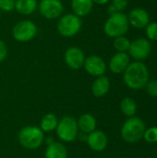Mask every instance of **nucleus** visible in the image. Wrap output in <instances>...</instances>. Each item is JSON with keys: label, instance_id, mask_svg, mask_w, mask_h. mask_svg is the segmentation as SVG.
I'll list each match as a JSON object with an SVG mask.
<instances>
[{"label": "nucleus", "instance_id": "nucleus-1", "mask_svg": "<svg viewBox=\"0 0 157 158\" xmlns=\"http://www.w3.org/2000/svg\"><path fill=\"white\" fill-rule=\"evenodd\" d=\"M123 81L130 89L141 90L149 81V70L142 61L131 62L123 72Z\"/></svg>", "mask_w": 157, "mask_h": 158}, {"label": "nucleus", "instance_id": "nucleus-2", "mask_svg": "<svg viewBox=\"0 0 157 158\" xmlns=\"http://www.w3.org/2000/svg\"><path fill=\"white\" fill-rule=\"evenodd\" d=\"M19 144L28 150H36L44 143V133L38 126H25L19 131Z\"/></svg>", "mask_w": 157, "mask_h": 158}, {"label": "nucleus", "instance_id": "nucleus-3", "mask_svg": "<svg viewBox=\"0 0 157 158\" xmlns=\"http://www.w3.org/2000/svg\"><path fill=\"white\" fill-rule=\"evenodd\" d=\"M130 28L128 16L123 12H117L110 15L104 24V31L110 38L124 36Z\"/></svg>", "mask_w": 157, "mask_h": 158}, {"label": "nucleus", "instance_id": "nucleus-4", "mask_svg": "<svg viewBox=\"0 0 157 158\" xmlns=\"http://www.w3.org/2000/svg\"><path fill=\"white\" fill-rule=\"evenodd\" d=\"M144 122L137 117L129 118L121 127L120 134L122 139L128 143H136L143 138L145 131Z\"/></svg>", "mask_w": 157, "mask_h": 158}, {"label": "nucleus", "instance_id": "nucleus-5", "mask_svg": "<svg viewBox=\"0 0 157 158\" xmlns=\"http://www.w3.org/2000/svg\"><path fill=\"white\" fill-rule=\"evenodd\" d=\"M82 21L81 18L74 13H68L62 15L56 24L58 33L65 38H71L76 36L81 30Z\"/></svg>", "mask_w": 157, "mask_h": 158}, {"label": "nucleus", "instance_id": "nucleus-6", "mask_svg": "<svg viewBox=\"0 0 157 158\" xmlns=\"http://www.w3.org/2000/svg\"><path fill=\"white\" fill-rule=\"evenodd\" d=\"M77 119L72 116H64L58 120L56 133L57 138L63 143L74 142L79 134Z\"/></svg>", "mask_w": 157, "mask_h": 158}, {"label": "nucleus", "instance_id": "nucleus-7", "mask_svg": "<svg viewBox=\"0 0 157 158\" xmlns=\"http://www.w3.org/2000/svg\"><path fill=\"white\" fill-rule=\"evenodd\" d=\"M38 32L37 25L30 20L23 19L18 21L12 28V37L19 43H27L35 38Z\"/></svg>", "mask_w": 157, "mask_h": 158}, {"label": "nucleus", "instance_id": "nucleus-8", "mask_svg": "<svg viewBox=\"0 0 157 158\" xmlns=\"http://www.w3.org/2000/svg\"><path fill=\"white\" fill-rule=\"evenodd\" d=\"M129 56L135 61H142L146 59L152 52V44L145 38H138L130 42L129 48Z\"/></svg>", "mask_w": 157, "mask_h": 158}, {"label": "nucleus", "instance_id": "nucleus-9", "mask_svg": "<svg viewBox=\"0 0 157 158\" xmlns=\"http://www.w3.org/2000/svg\"><path fill=\"white\" fill-rule=\"evenodd\" d=\"M40 14L47 19H59L64 12V5L60 0H41L38 3Z\"/></svg>", "mask_w": 157, "mask_h": 158}, {"label": "nucleus", "instance_id": "nucleus-10", "mask_svg": "<svg viewBox=\"0 0 157 158\" xmlns=\"http://www.w3.org/2000/svg\"><path fill=\"white\" fill-rule=\"evenodd\" d=\"M85 58L86 56L84 52L78 46L68 47L64 54V61L66 65L73 70H79L83 68Z\"/></svg>", "mask_w": 157, "mask_h": 158}, {"label": "nucleus", "instance_id": "nucleus-11", "mask_svg": "<svg viewBox=\"0 0 157 158\" xmlns=\"http://www.w3.org/2000/svg\"><path fill=\"white\" fill-rule=\"evenodd\" d=\"M83 68L89 75L97 78L105 75L107 66L105 61L101 56L97 55H92L85 58Z\"/></svg>", "mask_w": 157, "mask_h": 158}, {"label": "nucleus", "instance_id": "nucleus-12", "mask_svg": "<svg viewBox=\"0 0 157 158\" xmlns=\"http://www.w3.org/2000/svg\"><path fill=\"white\" fill-rule=\"evenodd\" d=\"M86 143L91 150L100 153L105 150L108 145V138L106 134L99 130H95L93 132L89 133L87 136Z\"/></svg>", "mask_w": 157, "mask_h": 158}, {"label": "nucleus", "instance_id": "nucleus-13", "mask_svg": "<svg viewBox=\"0 0 157 158\" xmlns=\"http://www.w3.org/2000/svg\"><path fill=\"white\" fill-rule=\"evenodd\" d=\"M128 16L129 23L136 29H143L150 22V16L148 12L140 7L133 8L130 11Z\"/></svg>", "mask_w": 157, "mask_h": 158}, {"label": "nucleus", "instance_id": "nucleus-14", "mask_svg": "<svg viewBox=\"0 0 157 158\" xmlns=\"http://www.w3.org/2000/svg\"><path fill=\"white\" fill-rule=\"evenodd\" d=\"M130 63V57L128 53L118 52L109 60V69L114 74L123 73Z\"/></svg>", "mask_w": 157, "mask_h": 158}, {"label": "nucleus", "instance_id": "nucleus-15", "mask_svg": "<svg viewBox=\"0 0 157 158\" xmlns=\"http://www.w3.org/2000/svg\"><path fill=\"white\" fill-rule=\"evenodd\" d=\"M110 85V80L107 76L103 75L97 77L92 84V93L95 97H103L109 92Z\"/></svg>", "mask_w": 157, "mask_h": 158}, {"label": "nucleus", "instance_id": "nucleus-16", "mask_svg": "<svg viewBox=\"0 0 157 158\" xmlns=\"http://www.w3.org/2000/svg\"><path fill=\"white\" fill-rule=\"evenodd\" d=\"M77 123H78L79 131L85 134H89L93 132V131L96 130L97 127L96 118L89 113H84L81 116H80V118L77 119Z\"/></svg>", "mask_w": 157, "mask_h": 158}, {"label": "nucleus", "instance_id": "nucleus-17", "mask_svg": "<svg viewBox=\"0 0 157 158\" xmlns=\"http://www.w3.org/2000/svg\"><path fill=\"white\" fill-rule=\"evenodd\" d=\"M93 0H71V8L75 15L80 18L88 16L93 7Z\"/></svg>", "mask_w": 157, "mask_h": 158}, {"label": "nucleus", "instance_id": "nucleus-18", "mask_svg": "<svg viewBox=\"0 0 157 158\" xmlns=\"http://www.w3.org/2000/svg\"><path fill=\"white\" fill-rule=\"evenodd\" d=\"M44 158H68L67 147L60 142H53L47 144Z\"/></svg>", "mask_w": 157, "mask_h": 158}, {"label": "nucleus", "instance_id": "nucleus-19", "mask_svg": "<svg viewBox=\"0 0 157 158\" xmlns=\"http://www.w3.org/2000/svg\"><path fill=\"white\" fill-rule=\"evenodd\" d=\"M38 8L37 0H16L15 9L23 16H30Z\"/></svg>", "mask_w": 157, "mask_h": 158}, {"label": "nucleus", "instance_id": "nucleus-20", "mask_svg": "<svg viewBox=\"0 0 157 158\" xmlns=\"http://www.w3.org/2000/svg\"><path fill=\"white\" fill-rule=\"evenodd\" d=\"M58 120L59 119L55 114L47 113L42 118L39 127L43 131V133H49L56 131L58 124Z\"/></svg>", "mask_w": 157, "mask_h": 158}, {"label": "nucleus", "instance_id": "nucleus-21", "mask_svg": "<svg viewBox=\"0 0 157 158\" xmlns=\"http://www.w3.org/2000/svg\"><path fill=\"white\" fill-rule=\"evenodd\" d=\"M120 110L128 118L134 117L137 112V104L131 97H125L120 102Z\"/></svg>", "mask_w": 157, "mask_h": 158}, {"label": "nucleus", "instance_id": "nucleus-22", "mask_svg": "<svg viewBox=\"0 0 157 158\" xmlns=\"http://www.w3.org/2000/svg\"><path fill=\"white\" fill-rule=\"evenodd\" d=\"M114 48L118 52H122V53H127L129 51L130 45V41L124 35V36H119L114 39L113 42Z\"/></svg>", "mask_w": 157, "mask_h": 158}, {"label": "nucleus", "instance_id": "nucleus-23", "mask_svg": "<svg viewBox=\"0 0 157 158\" xmlns=\"http://www.w3.org/2000/svg\"><path fill=\"white\" fill-rule=\"evenodd\" d=\"M143 139L149 143H157V127H151L145 130Z\"/></svg>", "mask_w": 157, "mask_h": 158}, {"label": "nucleus", "instance_id": "nucleus-24", "mask_svg": "<svg viewBox=\"0 0 157 158\" xmlns=\"http://www.w3.org/2000/svg\"><path fill=\"white\" fill-rule=\"evenodd\" d=\"M146 28V35L152 41H157V22H149Z\"/></svg>", "mask_w": 157, "mask_h": 158}, {"label": "nucleus", "instance_id": "nucleus-25", "mask_svg": "<svg viewBox=\"0 0 157 158\" xmlns=\"http://www.w3.org/2000/svg\"><path fill=\"white\" fill-rule=\"evenodd\" d=\"M16 0H0V11L11 12L15 10Z\"/></svg>", "mask_w": 157, "mask_h": 158}, {"label": "nucleus", "instance_id": "nucleus-26", "mask_svg": "<svg viewBox=\"0 0 157 158\" xmlns=\"http://www.w3.org/2000/svg\"><path fill=\"white\" fill-rule=\"evenodd\" d=\"M146 91L152 97H157V80L149 81L146 84Z\"/></svg>", "mask_w": 157, "mask_h": 158}, {"label": "nucleus", "instance_id": "nucleus-27", "mask_svg": "<svg viewBox=\"0 0 157 158\" xmlns=\"http://www.w3.org/2000/svg\"><path fill=\"white\" fill-rule=\"evenodd\" d=\"M112 3L111 5L118 11V12H122V10H124L127 6H128V0H111Z\"/></svg>", "mask_w": 157, "mask_h": 158}, {"label": "nucleus", "instance_id": "nucleus-28", "mask_svg": "<svg viewBox=\"0 0 157 158\" xmlns=\"http://www.w3.org/2000/svg\"><path fill=\"white\" fill-rule=\"evenodd\" d=\"M8 55V48L6 44V43L2 40H0V63L3 62Z\"/></svg>", "mask_w": 157, "mask_h": 158}, {"label": "nucleus", "instance_id": "nucleus-29", "mask_svg": "<svg viewBox=\"0 0 157 158\" xmlns=\"http://www.w3.org/2000/svg\"><path fill=\"white\" fill-rule=\"evenodd\" d=\"M107 12H108V14H109V16L110 15H113V14H115V13H117V12H118L111 4L108 6V7H107Z\"/></svg>", "mask_w": 157, "mask_h": 158}, {"label": "nucleus", "instance_id": "nucleus-30", "mask_svg": "<svg viewBox=\"0 0 157 158\" xmlns=\"http://www.w3.org/2000/svg\"><path fill=\"white\" fill-rule=\"evenodd\" d=\"M93 3L94 4H97V5H100V6H102V5H105V4H107L108 2H110L111 0H93Z\"/></svg>", "mask_w": 157, "mask_h": 158}, {"label": "nucleus", "instance_id": "nucleus-31", "mask_svg": "<svg viewBox=\"0 0 157 158\" xmlns=\"http://www.w3.org/2000/svg\"><path fill=\"white\" fill-rule=\"evenodd\" d=\"M0 17H1V11H0Z\"/></svg>", "mask_w": 157, "mask_h": 158}, {"label": "nucleus", "instance_id": "nucleus-32", "mask_svg": "<svg viewBox=\"0 0 157 158\" xmlns=\"http://www.w3.org/2000/svg\"><path fill=\"white\" fill-rule=\"evenodd\" d=\"M21 158H27V157H21Z\"/></svg>", "mask_w": 157, "mask_h": 158}, {"label": "nucleus", "instance_id": "nucleus-33", "mask_svg": "<svg viewBox=\"0 0 157 158\" xmlns=\"http://www.w3.org/2000/svg\"><path fill=\"white\" fill-rule=\"evenodd\" d=\"M0 101H1V97H0Z\"/></svg>", "mask_w": 157, "mask_h": 158}]
</instances>
